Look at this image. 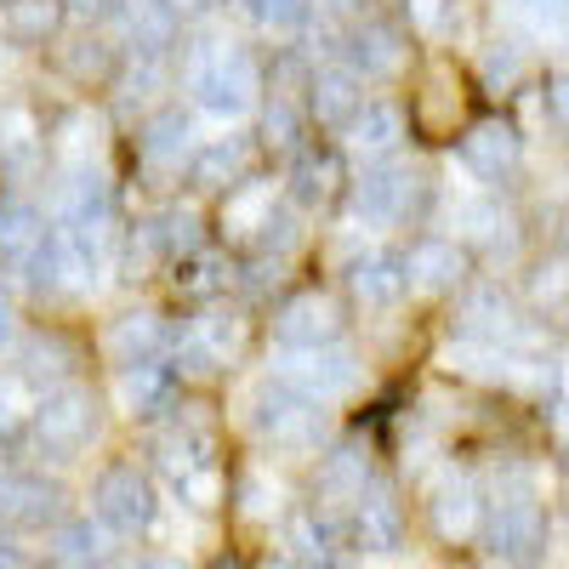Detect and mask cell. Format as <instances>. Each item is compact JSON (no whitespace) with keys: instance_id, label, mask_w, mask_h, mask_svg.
<instances>
[{"instance_id":"cell-1","label":"cell","mask_w":569,"mask_h":569,"mask_svg":"<svg viewBox=\"0 0 569 569\" xmlns=\"http://www.w3.org/2000/svg\"><path fill=\"white\" fill-rule=\"evenodd\" d=\"M182 80H188V98H194V109L211 114V120H240V114H251V109H257V91H262L257 58L240 52V46H222V40L200 46V52L188 58Z\"/></svg>"},{"instance_id":"cell-2","label":"cell","mask_w":569,"mask_h":569,"mask_svg":"<svg viewBox=\"0 0 569 569\" xmlns=\"http://www.w3.org/2000/svg\"><path fill=\"white\" fill-rule=\"evenodd\" d=\"M29 433H34V450L40 456L74 461L91 439H98V399H91V388H52V393L34 405Z\"/></svg>"},{"instance_id":"cell-3","label":"cell","mask_w":569,"mask_h":569,"mask_svg":"<svg viewBox=\"0 0 569 569\" xmlns=\"http://www.w3.org/2000/svg\"><path fill=\"white\" fill-rule=\"evenodd\" d=\"M251 427L279 450H313L325 439V405L308 399L302 388H291L284 376H273V382L251 399Z\"/></svg>"},{"instance_id":"cell-4","label":"cell","mask_w":569,"mask_h":569,"mask_svg":"<svg viewBox=\"0 0 569 569\" xmlns=\"http://www.w3.org/2000/svg\"><path fill=\"white\" fill-rule=\"evenodd\" d=\"M240 348H246V319L228 313V308H206L177 330L171 359H177L182 376H217L240 359Z\"/></svg>"},{"instance_id":"cell-5","label":"cell","mask_w":569,"mask_h":569,"mask_svg":"<svg viewBox=\"0 0 569 569\" xmlns=\"http://www.w3.org/2000/svg\"><path fill=\"white\" fill-rule=\"evenodd\" d=\"M91 512H98L114 536H142V530L154 525V512H160L149 472L131 467V461L103 467V472H98V485H91Z\"/></svg>"},{"instance_id":"cell-6","label":"cell","mask_w":569,"mask_h":569,"mask_svg":"<svg viewBox=\"0 0 569 569\" xmlns=\"http://www.w3.org/2000/svg\"><path fill=\"white\" fill-rule=\"evenodd\" d=\"M279 376L291 388H302L308 399L330 405V399H348L359 388V353L342 342H325V348H284Z\"/></svg>"},{"instance_id":"cell-7","label":"cell","mask_w":569,"mask_h":569,"mask_svg":"<svg viewBox=\"0 0 569 569\" xmlns=\"http://www.w3.org/2000/svg\"><path fill=\"white\" fill-rule=\"evenodd\" d=\"M416 200H421V177L410 166L376 160L353 182V222H365V228H399L416 211Z\"/></svg>"},{"instance_id":"cell-8","label":"cell","mask_w":569,"mask_h":569,"mask_svg":"<svg viewBox=\"0 0 569 569\" xmlns=\"http://www.w3.org/2000/svg\"><path fill=\"white\" fill-rule=\"evenodd\" d=\"M490 558L507 569H530L547 552V512L536 507V496H507L490 507V525H485Z\"/></svg>"},{"instance_id":"cell-9","label":"cell","mask_w":569,"mask_h":569,"mask_svg":"<svg viewBox=\"0 0 569 569\" xmlns=\"http://www.w3.org/2000/svg\"><path fill=\"white\" fill-rule=\"evenodd\" d=\"M52 206H58V228H109L114 188L98 166H63Z\"/></svg>"},{"instance_id":"cell-10","label":"cell","mask_w":569,"mask_h":569,"mask_svg":"<svg viewBox=\"0 0 569 569\" xmlns=\"http://www.w3.org/2000/svg\"><path fill=\"white\" fill-rule=\"evenodd\" d=\"M337 337H342V308H337V297H325V291L291 297L279 308V319H273V342L279 348H325Z\"/></svg>"},{"instance_id":"cell-11","label":"cell","mask_w":569,"mask_h":569,"mask_svg":"<svg viewBox=\"0 0 569 569\" xmlns=\"http://www.w3.org/2000/svg\"><path fill=\"white\" fill-rule=\"evenodd\" d=\"M456 325H461V337H467V342H490V348H512V353L530 342L525 319H512V302L496 291V284H479V291H467Z\"/></svg>"},{"instance_id":"cell-12","label":"cell","mask_w":569,"mask_h":569,"mask_svg":"<svg viewBox=\"0 0 569 569\" xmlns=\"http://www.w3.org/2000/svg\"><path fill=\"white\" fill-rule=\"evenodd\" d=\"M359 109H365V74H359L353 63H325V69L308 80V114H313L325 131H348Z\"/></svg>"},{"instance_id":"cell-13","label":"cell","mask_w":569,"mask_h":569,"mask_svg":"<svg viewBox=\"0 0 569 569\" xmlns=\"http://www.w3.org/2000/svg\"><path fill=\"white\" fill-rule=\"evenodd\" d=\"M58 485L40 479L29 467H7L0 472V525H18V530H40L58 518Z\"/></svg>"},{"instance_id":"cell-14","label":"cell","mask_w":569,"mask_h":569,"mask_svg":"<svg viewBox=\"0 0 569 569\" xmlns=\"http://www.w3.org/2000/svg\"><path fill=\"white\" fill-rule=\"evenodd\" d=\"M154 456L166 467V479H182V472H194V467H217V433H211V421L200 410H182L166 433L154 439Z\"/></svg>"},{"instance_id":"cell-15","label":"cell","mask_w":569,"mask_h":569,"mask_svg":"<svg viewBox=\"0 0 569 569\" xmlns=\"http://www.w3.org/2000/svg\"><path fill=\"white\" fill-rule=\"evenodd\" d=\"M137 154H142V166L160 171V177H171V171H182V166H194V154H200L194 120H188L182 109L154 114L149 126H142V137H137Z\"/></svg>"},{"instance_id":"cell-16","label":"cell","mask_w":569,"mask_h":569,"mask_svg":"<svg viewBox=\"0 0 569 569\" xmlns=\"http://www.w3.org/2000/svg\"><path fill=\"white\" fill-rule=\"evenodd\" d=\"M177 365H166V359H142V365H120V410L126 416H166L171 410V399H177Z\"/></svg>"},{"instance_id":"cell-17","label":"cell","mask_w":569,"mask_h":569,"mask_svg":"<svg viewBox=\"0 0 569 569\" xmlns=\"http://www.w3.org/2000/svg\"><path fill=\"white\" fill-rule=\"evenodd\" d=\"M518 154H525V137H518L507 120H479L461 137V166L472 177H485V182H501L518 166Z\"/></svg>"},{"instance_id":"cell-18","label":"cell","mask_w":569,"mask_h":569,"mask_svg":"<svg viewBox=\"0 0 569 569\" xmlns=\"http://www.w3.org/2000/svg\"><path fill=\"white\" fill-rule=\"evenodd\" d=\"M342 52H348V63H353L365 80H388V74L405 69V34H399L393 23H382V18H365V23L348 29Z\"/></svg>"},{"instance_id":"cell-19","label":"cell","mask_w":569,"mask_h":569,"mask_svg":"<svg viewBox=\"0 0 569 569\" xmlns=\"http://www.w3.org/2000/svg\"><path fill=\"white\" fill-rule=\"evenodd\" d=\"M114 29L131 52H166L177 40V7L171 0H114Z\"/></svg>"},{"instance_id":"cell-20","label":"cell","mask_w":569,"mask_h":569,"mask_svg":"<svg viewBox=\"0 0 569 569\" xmlns=\"http://www.w3.org/2000/svg\"><path fill=\"white\" fill-rule=\"evenodd\" d=\"M251 160H257V142L246 137V131H228V137H211V142H200V154H194V182L200 188H240L246 182V171H251Z\"/></svg>"},{"instance_id":"cell-21","label":"cell","mask_w":569,"mask_h":569,"mask_svg":"<svg viewBox=\"0 0 569 569\" xmlns=\"http://www.w3.org/2000/svg\"><path fill=\"white\" fill-rule=\"evenodd\" d=\"M405 273H410V291H427V297H439V291H456L461 273H467V257L456 240H416L405 251Z\"/></svg>"},{"instance_id":"cell-22","label":"cell","mask_w":569,"mask_h":569,"mask_svg":"<svg viewBox=\"0 0 569 569\" xmlns=\"http://www.w3.org/2000/svg\"><path fill=\"white\" fill-rule=\"evenodd\" d=\"M353 541L365 552H399L405 547V507L393 501V490H365L353 507Z\"/></svg>"},{"instance_id":"cell-23","label":"cell","mask_w":569,"mask_h":569,"mask_svg":"<svg viewBox=\"0 0 569 569\" xmlns=\"http://www.w3.org/2000/svg\"><path fill=\"white\" fill-rule=\"evenodd\" d=\"M58 246H63V268H69V291H98V279L114 262L109 228H58Z\"/></svg>"},{"instance_id":"cell-24","label":"cell","mask_w":569,"mask_h":569,"mask_svg":"<svg viewBox=\"0 0 569 569\" xmlns=\"http://www.w3.org/2000/svg\"><path fill=\"white\" fill-rule=\"evenodd\" d=\"M348 284H353V297L365 308H393L410 291V273H405V257L399 251H365L348 268Z\"/></svg>"},{"instance_id":"cell-25","label":"cell","mask_w":569,"mask_h":569,"mask_svg":"<svg viewBox=\"0 0 569 569\" xmlns=\"http://www.w3.org/2000/svg\"><path fill=\"white\" fill-rule=\"evenodd\" d=\"M166 319L160 313H149V308H137V313H120L114 325H109V337H103V348H109V359L114 365H142V359H160L166 353Z\"/></svg>"},{"instance_id":"cell-26","label":"cell","mask_w":569,"mask_h":569,"mask_svg":"<svg viewBox=\"0 0 569 569\" xmlns=\"http://www.w3.org/2000/svg\"><path fill=\"white\" fill-rule=\"evenodd\" d=\"M348 142H353V154H370V160H388L399 142H405V109L388 103V98H370L353 126H348Z\"/></svg>"},{"instance_id":"cell-27","label":"cell","mask_w":569,"mask_h":569,"mask_svg":"<svg viewBox=\"0 0 569 569\" xmlns=\"http://www.w3.org/2000/svg\"><path fill=\"white\" fill-rule=\"evenodd\" d=\"M40 240H46L40 211H34L29 200H18V194L0 200V268H7V273H23Z\"/></svg>"},{"instance_id":"cell-28","label":"cell","mask_w":569,"mask_h":569,"mask_svg":"<svg viewBox=\"0 0 569 569\" xmlns=\"http://www.w3.org/2000/svg\"><path fill=\"white\" fill-rule=\"evenodd\" d=\"M450 222H456V233H467V240H479L490 251H512V217L490 194H461L450 206Z\"/></svg>"},{"instance_id":"cell-29","label":"cell","mask_w":569,"mask_h":569,"mask_svg":"<svg viewBox=\"0 0 569 569\" xmlns=\"http://www.w3.org/2000/svg\"><path fill=\"white\" fill-rule=\"evenodd\" d=\"M427 512H433V530H439L445 541H467L472 530H479V518H485L479 490H472L467 479H445V485L433 490V501H427Z\"/></svg>"},{"instance_id":"cell-30","label":"cell","mask_w":569,"mask_h":569,"mask_svg":"<svg viewBox=\"0 0 569 569\" xmlns=\"http://www.w3.org/2000/svg\"><path fill=\"white\" fill-rule=\"evenodd\" d=\"M365 479H370V450L365 445H337L330 456H319V496H330V501H359L365 496Z\"/></svg>"},{"instance_id":"cell-31","label":"cell","mask_w":569,"mask_h":569,"mask_svg":"<svg viewBox=\"0 0 569 569\" xmlns=\"http://www.w3.org/2000/svg\"><path fill=\"white\" fill-rule=\"evenodd\" d=\"M342 182V160L330 149H302L297 166H291V200L297 206H325L330 194H337Z\"/></svg>"},{"instance_id":"cell-32","label":"cell","mask_w":569,"mask_h":569,"mask_svg":"<svg viewBox=\"0 0 569 569\" xmlns=\"http://www.w3.org/2000/svg\"><path fill=\"white\" fill-rule=\"evenodd\" d=\"M109 525H103V518H98V525H91V518H69V525L58 530V563L63 569H98L103 558H109Z\"/></svg>"},{"instance_id":"cell-33","label":"cell","mask_w":569,"mask_h":569,"mask_svg":"<svg viewBox=\"0 0 569 569\" xmlns=\"http://www.w3.org/2000/svg\"><path fill=\"white\" fill-rule=\"evenodd\" d=\"M330 547H337V530H330L319 512H291V518H284V558L319 569L330 558Z\"/></svg>"},{"instance_id":"cell-34","label":"cell","mask_w":569,"mask_h":569,"mask_svg":"<svg viewBox=\"0 0 569 569\" xmlns=\"http://www.w3.org/2000/svg\"><path fill=\"white\" fill-rule=\"evenodd\" d=\"M69 359H74V348H69L63 337H29L23 353H18L23 388H40V382H58V376H69Z\"/></svg>"},{"instance_id":"cell-35","label":"cell","mask_w":569,"mask_h":569,"mask_svg":"<svg viewBox=\"0 0 569 569\" xmlns=\"http://www.w3.org/2000/svg\"><path fill=\"white\" fill-rule=\"evenodd\" d=\"M149 233H154V251L171 257V262H182V257L200 251V217L188 211V206H166V211L149 222Z\"/></svg>"},{"instance_id":"cell-36","label":"cell","mask_w":569,"mask_h":569,"mask_svg":"<svg viewBox=\"0 0 569 569\" xmlns=\"http://www.w3.org/2000/svg\"><path fill=\"white\" fill-rule=\"evenodd\" d=\"M273 217V188L268 182H240L222 206V228L228 233H262V222Z\"/></svg>"},{"instance_id":"cell-37","label":"cell","mask_w":569,"mask_h":569,"mask_svg":"<svg viewBox=\"0 0 569 569\" xmlns=\"http://www.w3.org/2000/svg\"><path fill=\"white\" fill-rule=\"evenodd\" d=\"M23 284L34 297H58L69 291V268H63V246H58V228H46V240L34 246L29 268H23Z\"/></svg>"},{"instance_id":"cell-38","label":"cell","mask_w":569,"mask_h":569,"mask_svg":"<svg viewBox=\"0 0 569 569\" xmlns=\"http://www.w3.org/2000/svg\"><path fill=\"white\" fill-rule=\"evenodd\" d=\"M0 29H7V40H18V46H40L58 29V0H12Z\"/></svg>"},{"instance_id":"cell-39","label":"cell","mask_w":569,"mask_h":569,"mask_svg":"<svg viewBox=\"0 0 569 569\" xmlns=\"http://www.w3.org/2000/svg\"><path fill=\"white\" fill-rule=\"evenodd\" d=\"M530 302H536L547 319H569V257H547V262L530 273Z\"/></svg>"},{"instance_id":"cell-40","label":"cell","mask_w":569,"mask_h":569,"mask_svg":"<svg viewBox=\"0 0 569 569\" xmlns=\"http://www.w3.org/2000/svg\"><path fill=\"white\" fill-rule=\"evenodd\" d=\"M302 131H308V120H302V109H297L291 98H273V103L262 109V142H268V149L302 154Z\"/></svg>"},{"instance_id":"cell-41","label":"cell","mask_w":569,"mask_h":569,"mask_svg":"<svg viewBox=\"0 0 569 569\" xmlns=\"http://www.w3.org/2000/svg\"><path fill=\"white\" fill-rule=\"evenodd\" d=\"M507 12L536 40H569V0H507Z\"/></svg>"},{"instance_id":"cell-42","label":"cell","mask_w":569,"mask_h":569,"mask_svg":"<svg viewBox=\"0 0 569 569\" xmlns=\"http://www.w3.org/2000/svg\"><path fill=\"white\" fill-rule=\"evenodd\" d=\"M166 86V52H131L126 74H120V103H149L154 91Z\"/></svg>"},{"instance_id":"cell-43","label":"cell","mask_w":569,"mask_h":569,"mask_svg":"<svg viewBox=\"0 0 569 569\" xmlns=\"http://www.w3.org/2000/svg\"><path fill=\"white\" fill-rule=\"evenodd\" d=\"M222 284H228V262L217 251H194L177 262V291H188V297H211Z\"/></svg>"},{"instance_id":"cell-44","label":"cell","mask_w":569,"mask_h":569,"mask_svg":"<svg viewBox=\"0 0 569 569\" xmlns=\"http://www.w3.org/2000/svg\"><path fill=\"white\" fill-rule=\"evenodd\" d=\"M177 501L182 507H194V512H211L222 501V467H194V472H182V479H171Z\"/></svg>"},{"instance_id":"cell-45","label":"cell","mask_w":569,"mask_h":569,"mask_svg":"<svg viewBox=\"0 0 569 569\" xmlns=\"http://www.w3.org/2000/svg\"><path fill=\"white\" fill-rule=\"evenodd\" d=\"M58 154H63V166H91V154H98V120L69 114L58 131Z\"/></svg>"},{"instance_id":"cell-46","label":"cell","mask_w":569,"mask_h":569,"mask_svg":"<svg viewBox=\"0 0 569 569\" xmlns=\"http://www.w3.org/2000/svg\"><path fill=\"white\" fill-rule=\"evenodd\" d=\"M246 12H251L262 29H273V34H291V29L308 23L313 0H246Z\"/></svg>"},{"instance_id":"cell-47","label":"cell","mask_w":569,"mask_h":569,"mask_svg":"<svg viewBox=\"0 0 569 569\" xmlns=\"http://www.w3.org/2000/svg\"><path fill=\"white\" fill-rule=\"evenodd\" d=\"M525 69H530V58H525V46H518V40H496L485 52V80L501 86V91L525 80Z\"/></svg>"},{"instance_id":"cell-48","label":"cell","mask_w":569,"mask_h":569,"mask_svg":"<svg viewBox=\"0 0 569 569\" xmlns=\"http://www.w3.org/2000/svg\"><path fill=\"white\" fill-rule=\"evenodd\" d=\"M63 69L69 74H80V80H98V74H109V46L103 40H91V34H80L69 52H63Z\"/></svg>"},{"instance_id":"cell-49","label":"cell","mask_w":569,"mask_h":569,"mask_svg":"<svg viewBox=\"0 0 569 569\" xmlns=\"http://www.w3.org/2000/svg\"><path fill=\"white\" fill-rule=\"evenodd\" d=\"M461 114V91L450 86V80H427V91H421V120L427 126H450Z\"/></svg>"},{"instance_id":"cell-50","label":"cell","mask_w":569,"mask_h":569,"mask_svg":"<svg viewBox=\"0 0 569 569\" xmlns=\"http://www.w3.org/2000/svg\"><path fill=\"white\" fill-rule=\"evenodd\" d=\"M0 154H7L12 166H23L29 154H34V126H29V114H0Z\"/></svg>"},{"instance_id":"cell-51","label":"cell","mask_w":569,"mask_h":569,"mask_svg":"<svg viewBox=\"0 0 569 569\" xmlns=\"http://www.w3.org/2000/svg\"><path fill=\"white\" fill-rule=\"evenodd\" d=\"M240 507H246V518H268V512H279V485L268 479V472H246Z\"/></svg>"},{"instance_id":"cell-52","label":"cell","mask_w":569,"mask_h":569,"mask_svg":"<svg viewBox=\"0 0 569 569\" xmlns=\"http://www.w3.org/2000/svg\"><path fill=\"white\" fill-rule=\"evenodd\" d=\"M410 18H416L421 34H445L461 18V7H456V0H410Z\"/></svg>"},{"instance_id":"cell-53","label":"cell","mask_w":569,"mask_h":569,"mask_svg":"<svg viewBox=\"0 0 569 569\" xmlns=\"http://www.w3.org/2000/svg\"><path fill=\"white\" fill-rule=\"evenodd\" d=\"M23 421V376H0V445L18 433Z\"/></svg>"},{"instance_id":"cell-54","label":"cell","mask_w":569,"mask_h":569,"mask_svg":"<svg viewBox=\"0 0 569 569\" xmlns=\"http://www.w3.org/2000/svg\"><path fill=\"white\" fill-rule=\"evenodd\" d=\"M257 240H262V251H291V246H297V217H291V211H273V217L262 222Z\"/></svg>"},{"instance_id":"cell-55","label":"cell","mask_w":569,"mask_h":569,"mask_svg":"<svg viewBox=\"0 0 569 569\" xmlns=\"http://www.w3.org/2000/svg\"><path fill=\"white\" fill-rule=\"evenodd\" d=\"M547 114H552L558 126H569V74H552V80H547Z\"/></svg>"},{"instance_id":"cell-56","label":"cell","mask_w":569,"mask_h":569,"mask_svg":"<svg viewBox=\"0 0 569 569\" xmlns=\"http://www.w3.org/2000/svg\"><path fill=\"white\" fill-rule=\"evenodd\" d=\"M18 337V308H12V297L7 291H0V348H7Z\"/></svg>"},{"instance_id":"cell-57","label":"cell","mask_w":569,"mask_h":569,"mask_svg":"<svg viewBox=\"0 0 569 569\" xmlns=\"http://www.w3.org/2000/svg\"><path fill=\"white\" fill-rule=\"evenodd\" d=\"M268 284H279V262H257L251 268V291H268Z\"/></svg>"},{"instance_id":"cell-58","label":"cell","mask_w":569,"mask_h":569,"mask_svg":"<svg viewBox=\"0 0 569 569\" xmlns=\"http://www.w3.org/2000/svg\"><path fill=\"white\" fill-rule=\"evenodd\" d=\"M0 569H29V563H23V552H18L7 536H0Z\"/></svg>"},{"instance_id":"cell-59","label":"cell","mask_w":569,"mask_h":569,"mask_svg":"<svg viewBox=\"0 0 569 569\" xmlns=\"http://www.w3.org/2000/svg\"><path fill=\"white\" fill-rule=\"evenodd\" d=\"M63 7H74V12H103V7H114V0H63Z\"/></svg>"},{"instance_id":"cell-60","label":"cell","mask_w":569,"mask_h":569,"mask_svg":"<svg viewBox=\"0 0 569 569\" xmlns=\"http://www.w3.org/2000/svg\"><path fill=\"white\" fill-rule=\"evenodd\" d=\"M171 7H177V12H211L217 0H171Z\"/></svg>"},{"instance_id":"cell-61","label":"cell","mask_w":569,"mask_h":569,"mask_svg":"<svg viewBox=\"0 0 569 569\" xmlns=\"http://www.w3.org/2000/svg\"><path fill=\"white\" fill-rule=\"evenodd\" d=\"M131 569H182V563H171V558H137Z\"/></svg>"},{"instance_id":"cell-62","label":"cell","mask_w":569,"mask_h":569,"mask_svg":"<svg viewBox=\"0 0 569 569\" xmlns=\"http://www.w3.org/2000/svg\"><path fill=\"white\" fill-rule=\"evenodd\" d=\"M262 569H313V563H297V558H273V563H262Z\"/></svg>"},{"instance_id":"cell-63","label":"cell","mask_w":569,"mask_h":569,"mask_svg":"<svg viewBox=\"0 0 569 569\" xmlns=\"http://www.w3.org/2000/svg\"><path fill=\"white\" fill-rule=\"evenodd\" d=\"M325 7H337V12H359L365 0H325Z\"/></svg>"}]
</instances>
